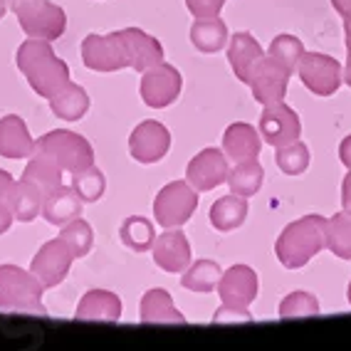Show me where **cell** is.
I'll return each instance as SVG.
<instances>
[{
  "instance_id": "7",
  "label": "cell",
  "mask_w": 351,
  "mask_h": 351,
  "mask_svg": "<svg viewBox=\"0 0 351 351\" xmlns=\"http://www.w3.org/2000/svg\"><path fill=\"white\" fill-rule=\"evenodd\" d=\"M198 208V191L189 181L166 183L154 198V215L161 228H181Z\"/></svg>"
},
{
  "instance_id": "10",
  "label": "cell",
  "mask_w": 351,
  "mask_h": 351,
  "mask_svg": "<svg viewBox=\"0 0 351 351\" xmlns=\"http://www.w3.org/2000/svg\"><path fill=\"white\" fill-rule=\"evenodd\" d=\"M257 132H260L263 141H267V144L275 146V149H280V146H285V144H292L302 134L300 114L292 107H287L285 101L265 104L263 114H260Z\"/></svg>"
},
{
  "instance_id": "19",
  "label": "cell",
  "mask_w": 351,
  "mask_h": 351,
  "mask_svg": "<svg viewBox=\"0 0 351 351\" xmlns=\"http://www.w3.org/2000/svg\"><path fill=\"white\" fill-rule=\"evenodd\" d=\"M121 300L109 289H89L75 309L77 322H119Z\"/></svg>"
},
{
  "instance_id": "47",
  "label": "cell",
  "mask_w": 351,
  "mask_h": 351,
  "mask_svg": "<svg viewBox=\"0 0 351 351\" xmlns=\"http://www.w3.org/2000/svg\"><path fill=\"white\" fill-rule=\"evenodd\" d=\"M346 297H349V304H351V282H349V292H346Z\"/></svg>"
},
{
  "instance_id": "43",
  "label": "cell",
  "mask_w": 351,
  "mask_h": 351,
  "mask_svg": "<svg viewBox=\"0 0 351 351\" xmlns=\"http://www.w3.org/2000/svg\"><path fill=\"white\" fill-rule=\"evenodd\" d=\"M341 20H344V32H346V45H351V5L341 13Z\"/></svg>"
},
{
  "instance_id": "31",
  "label": "cell",
  "mask_w": 351,
  "mask_h": 351,
  "mask_svg": "<svg viewBox=\"0 0 351 351\" xmlns=\"http://www.w3.org/2000/svg\"><path fill=\"white\" fill-rule=\"evenodd\" d=\"M326 247L341 260H351V213L339 210L326 220Z\"/></svg>"
},
{
  "instance_id": "45",
  "label": "cell",
  "mask_w": 351,
  "mask_h": 351,
  "mask_svg": "<svg viewBox=\"0 0 351 351\" xmlns=\"http://www.w3.org/2000/svg\"><path fill=\"white\" fill-rule=\"evenodd\" d=\"M332 5H334V10H337V13L341 15L346 10V8L351 5V0H332Z\"/></svg>"
},
{
  "instance_id": "29",
  "label": "cell",
  "mask_w": 351,
  "mask_h": 351,
  "mask_svg": "<svg viewBox=\"0 0 351 351\" xmlns=\"http://www.w3.org/2000/svg\"><path fill=\"white\" fill-rule=\"evenodd\" d=\"M119 238H121V243L134 252L151 250V245L156 240L154 223H151L149 218H144V215H129L119 228Z\"/></svg>"
},
{
  "instance_id": "18",
  "label": "cell",
  "mask_w": 351,
  "mask_h": 351,
  "mask_svg": "<svg viewBox=\"0 0 351 351\" xmlns=\"http://www.w3.org/2000/svg\"><path fill=\"white\" fill-rule=\"evenodd\" d=\"M38 141L30 136L25 121L18 114H8L0 119V156L3 158H27L35 154Z\"/></svg>"
},
{
  "instance_id": "28",
  "label": "cell",
  "mask_w": 351,
  "mask_h": 351,
  "mask_svg": "<svg viewBox=\"0 0 351 351\" xmlns=\"http://www.w3.org/2000/svg\"><path fill=\"white\" fill-rule=\"evenodd\" d=\"M263 181H265V171L257 163V158L240 161L235 163V169L228 171V186H230L232 193L243 195V198L255 195L257 191L263 189Z\"/></svg>"
},
{
  "instance_id": "34",
  "label": "cell",
  "mask_w": 351,
  "mask_h": 351,
  "mask_svg": "<svg viewBox=\"0 0 351 351\" xmlns=\"http://www.w3.org/2000/svg\"><path fill=\"white\" fill-rule=\"evenodd\" d=\"M275 161L280 166V171L287 176H300L307 171L309 166V149L307 144H302L300 138L292 141V144H285L277 149L275 154Z\"/></svg>"
},
{
  "instance_id": "40",
  "label": "cell",
  "mask_w": 351,
  "mask_h": 351,
  "mask_svg": "<svg viewBox=\"0 0 351 351\" xmlns=\"http://www.w3.org/2000/svg\"><path fill=\"white\" fill-rule=\"evenodd\" d=\"M13 220H15V215H13V210H10V206L0 201V235L10 230V226H13Z\"/></svg>"
},
{
  "instance_id": "3",
  "label": "cell",
  "mask_w": 351,
  "mask_h": 351,
  "mask_svg": "<svg viewBox=\"0 0 351 351\" xmlns=\"http://www.w3.org/2000/svg\"><path fill=\"white\" fill-rule=\"evenodd\" d=\"M326 247V218L324 215H304L289 223L275 243L277 260L287 270H300L317 252Z\"/></svg>"
},
{
  "instance_id": "46",
  "label": "cell",
  "mask_w": 351,
  "mask_h": 351,
  "mask_svg": "<svg viewBox=\"0 0 351 351\" xmlns=\"http://www.w3.org/2000/svg\"><path fill=\"white\" fill-rule=\"evenodd\" d=\"M8 10V0H0V20H3V15H5Z\"/></svg>"
},
{
  "instance_id": "1",
  "label": "cell",
  "mask_w": 351,
  "mask_h": 351,
  "mask_svg": "<svg viewBox=\"0 0 351 351\" xmlns=\"http://www.w3.org/2000/svg\"><path fill=\"white\" fill-rule=\"evenodd\" d=\"M82 62L95 72H119L132 67L136 72L163 62V45L138 27L109 32V35H87L82 40Z\"/></svg>"
},
{
  "instance_id": "12",
  "label": "cell",
  "mask_w": 351,
  "mask_h": 351,
  "mask_svg": "<svg viewBox=\"0 0 351 351\" xmlns=\"http://www.w3.org/2000/svg\"><path fill=\"white\" fill-rule=\"evenodd\" d=\"M75 260H77L75 252L69 250V245L62 238L47 240L38 250V255L32 257L30 272L45 285V289L57 287L67 277L69 267H72Z\"/></svg>"
},
{
  "instance_id": "2",
  "label": "cell",
  "mask_w": 351,
  "mask_h": 351,
  "mask_svg": "<svg viewBox=\"0 0 351 351\" xmlns=\"http://www.w3.org/2000/svg\"><path fill=\"white\" fill-rule=\"evenodd\" d=\"M15 62L38 97L52 99L69 84V67L55 55L50 40H25L15 52Z\"/></svg>"
},
{
  "instance_id": "14",
  "label": "cell",
  "mask_w": 351,
  "mask_h": 351,
  "mask_svg": "<svg viewBox=\"0 0 351 351\" xmlns=\"http://www.w3.org/2000/svg\"><path fill=\"white\" fill-rule=\"evenodd\" d=\"M171 149L169 129L156 119H146L136 124V129L129 136V154L138 163H158Z\"/></svg>"
},
{
  "instance_id": "6",
  "label": "cell",
  "mask_w": 351,
  "mask_h": 351,
  "mask_svg": "<svg viewBox=\"0 0 351 351\" xmlns=\"http://www.w3.org/2000/svg\"><path fill=\"white\" fill-rule=\"evenodd\" d=\"M35 151L50 156L52 161H57L64 171H72V173L95 166V149H92V144L84 136L67 132V129H57V132L45 134L43 138H38Z\"/></svg>"
},
{
  "instance_id": "41",
  "label": "cell",
  "mask_w": 351,
  "mask_h": 351,
  "mask_svg": "<svg viewBox=\"0 0 351 351\" xmlns=\"http://www.w3.org/2000/svg\"><path fill=\"white\" fill-rule=\"evenodd\" d=\"M341 206H344V210L351 213V169L346 173L344 183H341Z\"/></svg>"
},
{
  "instance_id": "22",
  "label": "cell",
  "mask_w": 351,
  "mask_h": 351,
  "mask_svg": "<svg viewBox=\"0 0 351 351\" xmlns=\"http://www.w3.org/2000/svg\"><path fill=\"white\" fill-rule=\"evenodd\" d=\"M82 203L84 201L75 193V189L60 186V189H55L43 201V218L47 220L50 226H64L69 220L80 218Z\"/></svg>"
},
{
  "instance_id": "44",
  "label": "cell",
  "mask_w": 351,
  "mask_h": 351,
  "mask_svg": "<svg viewBox=\"0 0 351 351\" xmlns=\"http://www.w3.org/2000/svg\"><path fill=\"white\" fill-rule=\"evenodd\" d=\"M346 67H344V80H346V84L351 87V45H346Z\"/></svg>"
},
{
  "instance_id": "36",
  "label": "cell",
  "mask_w": 351,
  "mask_h": 351,
  "mask_svg": "<svg viewBox=\"0 0 351 351\" xmlns=\"http://www.w3.org/2000/svg\"><path fill=\"white\" fill-rule=\"evenodd\" d=\"M267 55L275 57L277 62H282L289 72H295L302 55H304V45H302V40H297L295 35H277V38L272 40Z\"/></svg>"
},
{
  "instance_id": "27",
  "label": "cell",
  "mask_w": 351,
  "mask_h": 351,
  "mask_svg": "<svg viewBox=\"0 0 351 351\" xmlns=\"http://www.w3.org/2000/svg\"><path fill=\"white\" fill-rule=\"evenodd\" d=\"M43 201L45 195L32 183L23 181V178L15 181L13 193H10V210L20 223H30L38 218V213H43Z\"/></svg>"
},
{
  "instance_id": "35",
  "label": "cell",
  "mask_w": 351,
  "mask_h": 351,
  "mask_svg": "<svg viewBox=\"0 0 351 351\" xmlns=\"http://www.w3.org/2000/svg\"><path fill=\"white\" fill-rule=\"evenodd\" d=\"M319 314V300L312 292H292L280 302V319H297V317H314Z\"/></svg>"
},
{
  "instance_id": "17",
  "label": "cell",
  "mask_w": 351,
  "mask_h": 351,
  "mask_svg": "<svg viewBox=\"0 0 351 351\" xmlns=\"http://www.w3.org/2000/svg\"><path fill=\"white\" fill-rule=\"evenodd\" d=\"M223 151L232 163L250 161V158L260 156L263 151V138L255 126L247 121H235L226 129L223 134Z\"/></svg>"
},
{
  "instance_id": "5",
  "label": "cell",
  "mask_w": 351,
  "mask_h": 351,
  "mask_svg": "<svg viewBox=\"0 0 351 351\" xmlns=\"http://www.w3.org/2000/svg\"><path fill=\"white\" fill-rule=\"evenodd\" d=\"M8 5L18 15V23L27 38L60 40L67 27V15L52 0H8Z\"/></svg>"
},
{
  "instance_id": "8",
  "label": "cell",
  "mask_w": 351,
  "mask_h": 351,
  "mask_svg": "<svg viewBox=\"0 0 351 351\" xmlns=\"http://www.w3.org/2000/svg\"><path fill=\"white\" fill-rule=\"evenodd\" d=\"M297 75L302 84L317 97H332L339 92L341 80H344V67L329 55L322 52H304L297 64Z\"/></svg>"
},
{
  "instance_id": "20",
  "label": "cell",
  "mask_w": 351,
  "mask_h": 351,
  "mask_svg": "<svg viewBox=\"0 0 351 351\" xmlns=\"http://www.w3.org/2000/svg\"><path fill=\"white\" fill-rule=\"evenodd\" d=\"M265 57L263 47L252 38L250 32H235L228 43V62H230L232 72L243 84H247L250 80V72L260 60Z\"/></svg>"
},
{
  "instance_id": "16",
  "label": "cell",
  "mask_w": 351,
  "mask_h": 351,
  "mask_svg": "<svg viewBox=\"0 0 351 351\" xmlns=\"http://www.w3.org/2000/svg\"><path fill=\"white\" fill-rule=\"evenodd\" d=\"M151 252H154V263L163 272H183L191 265V243L178 228H169L166 232H161L151 245Z\"/></svg>"
},
{
  "instance_id": "15",
  "label": "cell",
  "mask_w": 351,
  "mask_h": 351,
  "mask_svg": "<svg viewBox=\"0 0 351 351\" xmlns=\"http://www.w3.org/2000/svg\"><path fill=\"white\" fill-rule=\"evenodd\" d=\"M228 156L220 149H203L189 161L186 181L195 191H213L215 186L228 181Z\"/></svg>"
},
{
  "instance_id": "23",
  "label": "cell",
  "mask_w": 351,
  "mask_h": 351,
  "mask_svg": "<svg viewBox=\"0 0 351 351\" xmlns=\"http://www.w3.org/2000/svg\"><path fill=\"white\" fill-rule=\"evenodd\" d=\"M35 154H38V156H32L30 163L25 166V171H23V181L32 183V186L47 198L52 191L62 186L64 169L57 161H52L50 156L40 154V151H35Z\"/></svg>"
},
{
  "instance_id": "33",
  "label": "cell",
  "mask_w": 351,
  "mask_h": 351,
  "mask_svg": "<svg viewBox=\"0 0 351 351\" xmlns=\"http://www.w3.org/2000/svg\"><path fill=\"white\" fill-rule=\"evenodd\" d=\"M60 238L69 245V250L75 252V257L89 255L92 245H95V232H92V226L82 218H75V220H69V223H64Z\"/></svg>"
},
{
  "instance_id": "30",
  "label": "cell",
  "mask_w": 351,
  "mask_h": 351,
  "mask_svg": "<svg viewBox=\"0 0 351 351\" xmlns=\"http://www.w3.org/2000/svg\"><path fill=\"white\" fill-rule=\"evenodd\" d=\"M220 265L213 263V260H195L193 265L186 267L181 277V285L191 292H213L218 287V280H220Z\"/></svg>"
},
{
  "instance_id": "37",
  "label": "cell",
  "mask_w": 351,
  "mask_h": 351,
  "mask_svg": "<svg viewBox=\"0 0 351 351\" xmlns=\"http://www.w3.org/2000/svg\"><path fill=\"white\" fill-rule=\"evenodd\" d=\"M226 0H186V8L193 18H215L223 10Z\"/></svg>"
},
{
  "instance_id": "32",
  "label": "cell",
  "mask_w": 351,
  "mask_h": 351,
  "mask_svg": "<svg viewBox=\"0 0 351 351\" xmlns=\"http://www.w3.org/2000/svg\"><path fill=\"white\" fill-rule=\"evenodd\" d=\"M72 189L84 203H97L107 191V178L97 166H89L72 173Z\"/></svg>"
},
{
  "instance_id": "42",
  "label": "cell",
  "mask_w": 351,
  "mask_h": 351,
  "mask_svg": "<svg viewBox=\"0 0 351 351\" xmlns=\"http://www.w3.org/2000/svg\"><path fill=\"white\" fill-rule=\"evenodd\" d=\"M339 158H341V163H344L346 169H351V136H346L339 144Z\"/></svg>"
},
{
  "instance_id": "38",
  "label": "cell",
  "mask_w": 351,
  "mask_h": 351,
  "mask_svg": "<svg viewBox=\"0 0 351 351\" xmlns=\"http://www.w3.org/2000/svg\"><path fill=\"white\" fill-rule=\"evenodd\" d=\"M250 312L247 309H226L220 307L218 312L213 314V322H250Z\"/></svg>"
},
{
  "instance_id": "26",
  "label": "cell",
  "mask_w": 351,
  "mask_h": 351,
  "mask_svg": "<svg viewBox=\"0 0 351 351\" xmlns=\"http://www.w3.org/2000/svg\"><path fill=\"white\" fill-rule=\"evenodd\" d=\"M50 109L57 119L77 121L87 114L89 97H87V92H84V87H80V84H75V82H69L67 87L60 89V92L50 99Z\"/></svg>"
},
{
  "instance_id": "13",
  "label": "cell",
  "mask_w": 351,
  "mask_h": 351,
  "mask_svg": "<svg viewBox=\"0 0 351 351\" xmlns=\"http://www.w3.org/2000/svg\"><path fill=\"white\" fill-rule=\"evenodd\" d=\"M218 295L220 304L226 309H247L255 302L257 289V272L247 265H232L230 270H226L218 280Z\"/></svg>"
},
{
  "instance_id": "9",
  "label": "cell",
  "mask_w": 351,
  "mask_h": 351,
  "mask_svg": "<svg viewBox=\"0 0 351 351\" xmlns=\"http://www.w3.org/2000/svg\"><path fill=\"white\" fill-rule=\"evenodd\" d=\"M181 72L169 62H158L141 72V99L151 109H166L181 97Z\"/></svg>"
},
{
  "instance_id": "11",
  "label": "cell",
  "mask_w": 351,
  "mask_h": 351,
  "mask_svg": "<svg viewBox=\"0 0 351 351\" xmlns=\"http://www.w3.org/2000/svg\"><path fill=\"white\" fill-rule=\"evenodd\" d=\"M289 72L282 62H277L272 55H265L260 62L252 67L250 72V84L252 97L260 104H272V101H285V95H287V82H289Z\"/></svg>"
},
{
  "instance_id": "21",
  "label": "cell",
  "mask_w": 351,
  "mask_h": 351,
  "mask_svg": "<svg viewBox=\"0 0 351 351\" xmlns=\"http://www.w3.org/2000/svg\"><path fill=\"white\" fill-rule=\"evenodd\" d=\"M138 317H141L144 324H186V317L176 309L171 295L161 287L149 289L141 297V312H138Z\"/></svg>"
},
{
  "instance_id": "39",
  "label": "cell",
  "mask_w": 351,
  "mask_h": 351,
  "mask_svg": "<svg viewBox=\"0 0 351 351\" xmlns=\"http://www.w3.org/2000/svg\"><path fill=\"white\" fill-rule=\"evenodd\" d=\"M13 186H15V178L8 171L0 169V201L8 203L10 206V193H13Z\"/></svg>"
},
{
  "instance_id": "4",
  "label": "cell",
  "mask_w": 351,
  "mask_h": 351,
  "mask_svg": "<svg viewBox=\"0 0 351 351\" xmlns=\"http://www.w3.org/2000/svg\"><path fill=\"white\" fill-rule=\"evenodd\" d=\"M45 285L18 265H0V309L8 312L45 314L43 304Z\"/></svg>"
},
{
  "instance_id": "25",
  "label": "cell",
  "mask_w": 351,
  "mask_h": 351,
  "mask_svg": "<svg viewBox=\"0 0 351 351\" xmlns=\"http://www.w3.org/2000/svg\"><path fill=\"white\" fill-rule=\"evenodd\" d=\"M208 218H210L215 230H220V232L235 230V228L243 226L245 218H247V201L238 193L223 195V198H218V201L210 206Z\"/></svg>"
},
{
  "instance_id": "24",
  "label": "cell",
  "mask_w": 351,
  "mask_h": 351,
  "mask_svg": "<svg viewBox=\"0 0 351 351\" xmlns=\"http://www.w3.org/2000/svg\"><path fill=\"white\" fill-rule=\"evenodd\" d=\"M191 43L195 45V50L213 55L220 52L228 45V25L223 23L220 15L215 18H195L191 25Z\"/></svg>"
}]
</instances>
